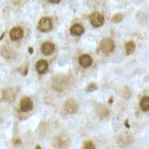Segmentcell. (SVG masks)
Here are the masks:
<instances>
[{
  "mask_svg": "<svg viewBox=\"0 0 149 149\" xmlns=\"http://www.w3.org/2000/svg\"><path fill=\"white\" fill-rule=\"evenodd\" d=\"M42 52L45 56H50L55 52V45L51 42H46L41 47Z\"/></svg>",
  "mask_w": 149,
  "mask_h": 149,
  "instance_id": "cell-9",
  "label": "cell"
},
{
  "mask_svg": "<svg viewBox=\"0 0 149 149\" xmlns=\"http://www.w3.org/2000/svg\"><path fill=\"white\" fill-rule=\"evenodd\" d=\"M29 52L30 53V54H33V47H29Z\"/></svg>",
  "mask_w": 149,
  "mask_h": 149,
  "instance_id": "cell-17",
  "label": "cell"
},
{
  "mask_svg": "<svg viewBox=\"0 0 149 149\" xmlns=\"http://www.w3.org/2000/svg\"><path fill=\"white\" fill-rule=\"evenodd\" d=\"M139 105H140V109H142V111L148 112L149 110V97L148 95L143 97L140 100Z\"/></svg>",
  "mask_w": 149,
  "mask_h": 149,
  "instance_id": "cell-11",
  "label": "cell"
},
{
  "mask_svg": "<svg viewBox=\"0 0 149 149\" xmlns=\"http://www.w3.org/2000/svg\"><path fill=\"white\" fill-rule=\"evenodd\" d=\"M97 89V86L95 83H91L86 86V91L91 92V91H94Z\"/></svg>",
  "mask_w": 149,
  "mask_h": 149,
  "instance_id": "cell-15",
  "label": "cell"
},
{
  "mask_svg": "<svg viewBox=\"0 0 149 149\" xmlns=\"http://www.w3.org/2000/svg\"><path fill=\"white\" fill-rule=\"evenodd\" d=\"M85 31L84 27L80 24H75L70 29V33L73 36H80Z\"/></svg>",
  "mask_w": 149,
  "mask_h": 149,
  "instance_id": "cell-10",
  "label": "cell"
},
{
  "mask_svg": "<svg viewBox=\"0 0 149 149\" xmlns=\"http://www.w3.org/2000/svg\"><path fill=\"white\" fill-rule=\"evenodd\" d=\"M33 101L29 97H23L20 100V109L22 112H29L33 109Z\"/></svg>",
  "mask_w": 149,
  "mask_h": 149,
  "instance_id": "cell-5",
  "label": "cell"
},
{
  "mask_svg": "<svg viewBox=\"0 0 149 149\" xmlns=\"http://www.w3.org/2000/svg\"><path fill=\"white\" fill-rule=\"evenodd\" d=\"M123 18H124V15L122 13H117L115 16H113L112 21L114 23H119L120 21L123 20Z\"/></svg>",
  "mask_w": 149,
  "mask_h": 149,
  "instance_id": "cell-13",
  "label": "cell"
},
{
  "mask_svg": "<svg viewBox=\"0 0 149 149\" xmlns=\"http://www.w3.org/2000/svg\"><path fill=\"white\" fill-rule=\"evenodd\" d=\"M135 51V43L133 41H129L125 44V52L127 55H131L133 54Z\"/></svg>",
  "mask_w": 149,
  "mask_h": 149,
  "instance_id": "cell-12",
  "label": "cell"
},
{
  "mask_svg": "<svg viewBox=\"0 0 149 149\" xmlns=\"http://www.w3.org/2000/svg\"><path fill=\"white\" fill-rule=\"evenodd\" d=\"M23 35H24V31L22 28H20L19 26L12 28L10 31V38L12 41L20 40Z\"/></svg>",
  "mask_w": 149,
  "mask_h": 149,
  "instance_id": "cell-7",
  "label": "cell"
},
{
  "mask_svg": "<svg viewBox=\"0 0 149 149\" xmlns=\"http://www.w3.org/2000/svg\"><path fill=\"white\" fill-rule=\"evenodd\" d=\"M115 47V44L113 39L109 38H104L100 42V48L102 52L104 53H110L113 52Z\"/></svg>",
  "mask_w": 149,
  "mask_h": 149,
  "instance_id": "cell-3",
  "label": "cell"
},
{
  "mask_svg": "<svg viewBox=\"0 0 149 149\" xmlns=\"http://www.w3.org/2000/svg\"><path fill=\"white\" fill-rule=\"evenodd\" d=\"M82 148L84 149H95V145L91 141H85L83 143V147Z\"/></svg>",
  "mask_w": 149,
  "mask_h": 149,
  "instance_id": "cell-14",
  "label": "cell"
},
{
  "mask_svg": "<svg viewBox=\"0 0 149 149\" xmlns=\"http://www.w3.org/2000/svg\"><path fill=\"white\" fill-rule=\"evenodd\" d=\"M36 70L38 74L40 75H43L47 72L48 70V63L47 61L45 60H39L36 63Z\"/></svg>",
  "mask_w": 149,
  "mask_h": 149,
  "instance_id": "cell-6",
  "label": "cell"
},
{
  "mask_svg": "<svg viewBox=\"0 0 149 149\" xmlns=\"http://www.w3.org/2000/svg\"><path fill=\"white\" fill-rule=\"evenodd\" d=\"M61 0H48V2L52 3H59Z\"/></svg>",
  "mask_w": 149,
  "mask_h": 149,
  "instance_id": "cell-16",
  "label": "cell"
},
{
  "mask_svg": "<svg viewBox=\"0 0 149 149\" xmlns=\"http://www.w3.org/2000/svg\"><path fill=\"white\" fill-rule=\"evenodd\" d=\"M89 20L91 24H92L94 27L99 28L102 26L104 23V16L98 12H94L91 14V16L89 17Z\"/></svg>",
  "mask_w": 149,
  "mask_h": 149,
  "instance_id": "cell-1",
  "label": "cell"
},
{
  "mask_svg": "<svg viewBox=\"0 0 149 149\" xmlns=\"http://www.w3.org/2000/svg\"><path fill=\"white\" fill-rule=\"evenodd\" d=\"M79 65L82 67V68H88L91 65H92L93 60L91 56L88 55V54H83L79 57Z\"/></svg>",
  "mask_w": 149,
  "mask_h": 149,
  "instance_id": "cell-8",
  "label": "cell"
},
{
  "mask_svg": "<svg viewBox=\"0 0 149 149\" xmlns=\"http://www.w3.org/2000/svg\"><path fill=\"white\" fill-rule=\"evenodd\" d=\"M125 125H126V126H128V128H129L130 125H128V123H127V121H126V122H125Z\"/></svg>",
  "mask_w": 149,
  "mask_h": 149,
  "instance_id": "cell-18",
  "label": "cell"
},
{
  "mask_svg": "<svg viewBox=\"0 0 149 149\" xmlns=\"http://www.w3.org/2000/svg\"><path fill=\"white\" fill-rule=\"evenodd\" d=\"M65 112L69 113V114H73L77 113V109H78V105L77 104V102L73 100H69L66 101L65 106H64Z\"/></svg>",
  "mask_w": 149,
  "mask_h": 149,
  "instance_id": "cell-4",
  "label": "cell"
},
{
  "mask_svg": "<svg viewBox=\"0 0 149 149\" xmlns=\"http://www.w3.org/2000/svg\"><path fill=\"white\" fill-rule=\"evenodd\" d=\"M38 29L42 32H48L52 29V21L49 17H42L38 22Z\"/></svg>",
  "mask_w": 149,
  "mask_h": 149,
  "instance_id": "cell-2",
  "label": "cell"
}]
</instances>
